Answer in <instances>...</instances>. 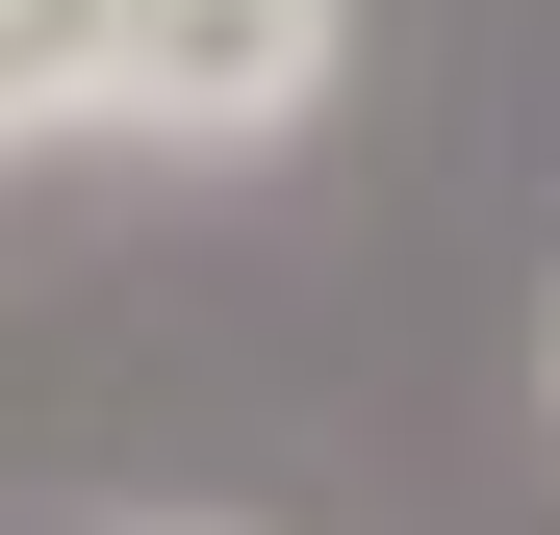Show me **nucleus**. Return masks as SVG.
<instances>
[{"label": "nucleus", "mask_w": 560, "mask_h": 535, "mask_svg": "<svg viewBox=\"0 0 560 535\" xmlns=\"http://www.w3.org/2000/svg\"><path fill=\"white\" fill-rule=\"evenodd\" d=\"M357 0H0V77L26 128H103V153H280L331 103Z\"/></svg>", "instance_id": "f257e3e1"}, {"label": "nucleus", "mask_w": 560, "mask_h": 535, "mask_svg": "<svg viewBox=\"0 0 560 535\" xmlns=\"http://www.w3.org/2000/svg\"><path fill=\"white\" fill-rule=\"evenodd\" d=\"M0 153H51V128H26V77H0Z\"/></svg>", "instance_id": "f03ea898"}, {"label": "nucleus", "mask_w": 560, "mask_h": 535, "mask_svg": "<svg viewBox=\"0 0 560 535\" xmlns=\"http://www.w3.org/2000/svg\"><path fill=\"white\" fill-rule=\"evenodd\" d=\"M153 535H230V510H153Z\"/></svg>", "instance_id": "7ed1b4c3"}, {"label": "nucleus", "mask_w": 560, "mask_h": 535, "mask_svg": "<svg viewBox=\"0 0 560 535\" xmlns=\"http://www.w3.org/2000/svg\"><path fill=\"white\" fill-rule=\"evenodd\" d=\"M535 383H560V306H535Z\"/></svg>", "instance_id": "20e7f679"}]
</instances>
